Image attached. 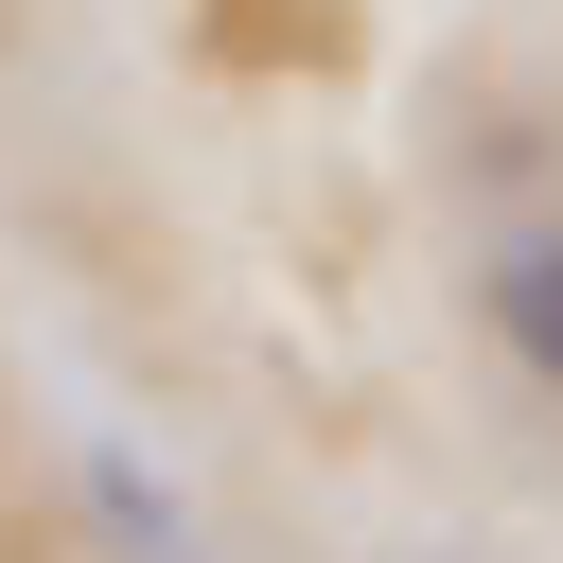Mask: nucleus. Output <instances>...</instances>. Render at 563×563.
I'll list each match as a JSON object with an SVG mask.
<instances>
[{"label": "nucleus", "instance_id": "obj_1", "mask_svg": "<svg viewBox=\"0 0 563 563\" xmlns=\"http://www.w3.org/2000/svg\"><path fill=\"white\" fill-rule=\"evenodd\" d=\"M475 317H493V352L563 405V211H528V229L475 246Z\"/></svg>", "mask_w": 563, "mask_h": 563}, {"label": "nucleus", "instance_id": "obj_2", "mask_svg": "<svg viewBox=\"0 0 563 563\" xmlns=\"http://www.w3.org/2000/svg\"><path fill=\"white\" fill-rule=\"evenodd\" d=\"M88 510H106L123 545H176V493H141V457H88Z\"/></svg>", "mask_w": 563, "mask_h": 563}]
</instances>
